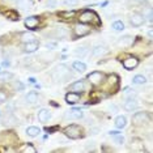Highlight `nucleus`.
Instances as JSON below:
<instances>
[{"label":"nucleus","instance_id":"obj_27","mask_svg":"<svg viewBox=\"0 0 153 153\" xmlns=\"http://www.w3.org/2000/svg\"><path fill=\"white\" fill-rule=\"evenodd\" d=\"M113 29L117 30V32H120V30L124 29V24L122 21H114L113 22Z\"/></svg>","mask_w":153,"mask_h":153},{"label":"nucleus","instance_id":"obj_14","mask_svg":"<svg viewBox=\"0 0 153 153\" xmlns=\"http://www.w3.org/2000/svg\"><path fill=\"white\" fill-rule=\"evenodd\" d=\"M65 101H67L68 103H77L80 101V94L79 93H68L67 96H65Z\"/></svg>","mask_w":153,"mask_h":153},{"label":"nucleus","instance_id":"obj_21","mask_svg":"<svg viewBox=\"0 0 153 153\" xmlns=\"http://www.w3.org/2000/svg\"><path fill=\"white\" fill-rule=\"evenodd\" d=\"M26 134H27V136H30V137H36L38 136V135L41 134V130L38 127H27L26 128Z\"/></svg>","mask_w":153,"mask_h":153},{"label":"nucleus","instance_id":"obj_24","mask_svg":"<svg viewBox=\"0 0 153 153\" xmlns=\"http://www.w3.org/2000/svg\"><path fill=\"white\" fill-rule=\"evenodd\" d=\"M132 81H134V84H136V85H141V84H145L147 79H145L143 75H137V76H135Z\"/></svg>","mask_w":153,"mask_h":153},{"label":"nucleus","instance_id":"obj_41","mask_svg":"<svg viewBox=\"0 0 153 153\" xmlns=\"http://www.w3.org/2000/svg\"><path fill=\"white\" fill-rule=\"evenodd\" d=\"M29 81L32 82V84H34V82H36V80H34V79H29Z\"/></svg>","mask_w":153,"mask_h":153},{"label":"nucleus","instance_id":"obj_10","mask_svg":"<svg viewBox=\"0 0 153 153\" xmlns=\"http://www.w3.org/2000/svg\"><path fill=\"white\" fill-rule=\"evenodd\" d=\"M38 24H39V20H38V17H36V16L27 17V19L25 20V26L29 27V29H34V27H37Z\"/></svg>","mask_w":153,"mask_h":153},{"label":"nucleus","instance_id":"obj_11","mask_svg":"<svg viewBox=\"0 0 153 153\" xmlns=\"http://www.w3.org/2000/svg\"><path fill=\"white\" fill-rule=\"evenodd\" d=\"M107 53L106 46H102V45H98L92 50V56H102Z\"/></svg>","mask_w":153,"mask_h":153},{"label":"nucleus","instance_id":"obj_39","mask_svg":"<svg viewBox=\"0 0 153 153\" xmlns=\"http://www.w3.org/2000/svg\"><path fill=\"white\" fill-rule=\"evenodd\" d=\"M56 47V43H46V48L51 50V48H55Z\"/></svg>","mask_w":153,"mask_h":153},{"label":"nucleus","instance_id":"obj_25","mask_svg":"<svg viewBox=\"0 0 153 153\" xmlns=\"http://www.w3.org/2000/svg\"><path fill=\"white\" fill-rule=\"evenodd\" d=\"M12 77H13V75L11 72H8V71L0 72V80H1V81H8V80H11Z\"/></svg>","mask_w":153,"mask_h":153},{"label":"nucleus","instance_id":"obj_17","mask_svg":"<svg viewBox=\"0 0 153 153\" xmlns=\"http://www.w3.org/2000/svg\"><path fill=\"white\" fill-rule=\"evenodd\" d=\"M137 107V102L135 101L134 98H131V100H127L126 101V103H124V109H126L127 111H134L135 109Z\"/></svg>","mask_w":153,"mask_h":153},{"label":"nucleus","instance_id":"obj_37","mask_svg":"<svg viewBox=\"0 0 153 153\" xmlns=\"http://www.w3.org/2000/svg\"><path fill=\"white\" fill-rule=\"evenodd\" d=\"M15 88L16 89H20V90H22L24 89V85L21 84V82L20 81H17V82H15Z\"/></svg>","mask_w":153,"mask_h":153},{"label":"nucleus","instance_id":"obj_8","mask_svg":"<svg viewBox=\"0 0 153 153\" xmlns=\"http://www.w3.org/2000/svg\"><path fill=\"white\" fill-rule=\"evenodd\" d=\"M132 43H134V38L131 36L120 37L119 41H118V46H120V47H130Z\"/></svg>","mask_w":153,"mask_h":153},{"label":"nucleus","instance_id":"obj_26","mask_svg":"<svg viewBox=\"0 0 153 153\" xmlns=\"http://www.w3.org/2000/svg\"><path fill=\"white\" fill-rule=\"evenodd\" d=\"M74 68L76 69V71H79V72H84L86 69V65L84 63H81V62H75V63H74Z\"/></svg>","mask_w":153,"mask_h":153},{"label":"nucleus","instance_id":"obj_4","mask_svg":"<svg viewBox=\"0 0 153 153\" xmlns=\"http://www.w3.org/2000/svg\"><path fill=\"white\" fill-rule=\"evenodd\" d=\"M80 21H81L82 24L92 22V21L98 22V21H97V16L93 12H90V11H86L84 13H81V16H80Z\"/></svg>","mask_w":153,"mask_h":153},{"label":"nucleus","instance_id":"obj_3","mask_svg":"<svg viewBox=\"0 0 153 153\" xmlns=\"http://www.w3.org/2000/svg\"><path fill=\"white\" fill-rule=\"evenodd\" d=\"M132 120H134L135 124H137V126H140V124H144L147 123L149 120V115L147 113H136L132 118Z\"/></svg>","mask_w":153,"mask_h":153},{"label":"nucleus","instance_id":"obj_32","mask_svg":"<svg viewBox=\"0 0 153 153\" xmlns=\"http://www.w3.org/2000/svg\"><path fill=\"white\" fill-rule=\"evenodd\" d=\"M64 4L65 5H77L79 0H64Z\"/></svg>","mask_w":153,"mask_h":153},{"label":"nucleus","instance_id":"obj_19","mask_svg":"<svg viewBox=\"0 0 153 153\" xmlns=\"http://www.w3.org/2000/svg\"><path fill=\"white\" fill-rule=\"evenodd\" d=\"M24 50H25L26 53H34L36 50H38V43L36 42V41H33V42H27V43H25Z\"/></svg>","mask_w":153,"mask_h":153},{"label":"nucleus","instance_id":"obj_9","mask_svg":"<svg viewBox=\"0 0 153 153\" xmlns=\"http://www.w3.org/2000/svg\"><path fill=\"white\" fill-rule=\"evenodd\" d=\"M139 64V60L136 58H127L126 60H123V67L126 69H134Z\"/></svg>","mask_w":153,"mask_h":153},{"label":"nucleus","instance_id":"obj_13","mask_svg":"<svg viewBox=\"0 0 153 153\" xmlns=\"http://www.w3.org/2000/svg\"><path fill=\"white\" fill-rule=\"evenodd\" d=\"M67 118H71V119H81L82 117H84V113H82L81 110H77V109H74L71 111H68L67 115H65Z\"/></svg>","mask_w":153,"mask_h":153},{"label":"nucleus","instance_id":"obj_15","mask_svg":"<svg viewBox=\"0 0 153 153\" xmlns=\"http://www.w3.org/2000/svg\"><path fill=\"white\" fill-rule=\"evenodd\" d=\"M16 3L22 9H30L33 5V0H16Z\"/></svg>","mask_w":153,"mask_h":153},{"label":"nucleus","instance_id":"obj_31","mask_svg":"<svg viewBox=\"0 0 153 153\" xmlns=\"http://www.w3.org/2000/svg\"><path fill=\"white\" fill-rule=\"evenodd\" d=\"M58 4L56 0H48V1L46 3V7H48V8H55Z\"/></svg>","mask_w":153,"mask_h":153},{"label":"nucleus","instance_id":"obj_16","mask_svg":"<svg viewBox=\"0 0 153 153\" xmlns=\"http://www.w3.org/2000/svg\"><path fill=\"white\" fill-rule=\"evenodd\" d=\"M84 88H85V84L82 80L75 81L74 84L71 85V90H74V92H81V90H84Z\"/></svg>","mask_w":153,"mask_h":153},{"label":"nucleus","instance_id":"obj_12","mask_svg":"<svg viewBox=\"0 0 153 153\" xmlns=\"http://www.w3.org/2000/svg\"><path fill=\"white\" fill-rule=\"evenodd\" d=\"M51 118V114L50 111H48L47 109H42L39 110V113H38V120L42 122V123H46V122Z\"/></svg>","mask_w":153,"mask_h":153},{"label":"nucleus","instance_id":"obj_29","mask_svg":"<svg viewBox=\"0 0 153 153\" xmlns=\"http://www.w3.org/2000/svg\"><path fill=\"white\" fill-rule=\"evenodd\" d=\"M60 16L62 17H65V19H71V17L75 16V12L74 11H71V12H62Z\"/></svg>","mask_w":153,"mask_h":153},{"label":"nucleus","instance_id":"obj_18","mask_svg":"<svg viewBox=\"0 0 153 153\" xmlns=\"http://www.w3.org/2000/svg\"><path fill=\"white\" fill-rule=\"evenodd\" d=\"M115 126L118 128H124L127 126V118L124 117V115H119V117H117V119H115Z\"/></svg>","mask_w":153,"mask_h":153},{"label":"nucleus","instance_id":"obj_34","mask_svg":"<svg viewBox=\"0 0 153 153\" xmlns=\"http://www.w3.org/2000/svg\"><path fill=\"white\" fill-rule=\"evenodd\" d=\"M109 81H110V84H117L118 77L115 75H111V76H109Z\"/></svg>","mask_w":153,"mask_h":153},{"label":"nucleus","instance_id":"obj_20","mask_svg":"<svg viewBox=\"0 0 153 153\" xmlns=\"http://www.w3.org/2000/svg\"><path fill=\"white\" fill-rule=\"evenodd\" d=\"M25 101L27 103H36L38 101V94L36 92H29L25 96Z\"/></svg>","mask_w":153,"mask_h":153},{"label":"nucleus","instance_id":"obj_2","mask_svg":"<svg viewBox=\"0 0 153 153\" xmlns=\"http://www.w3.org/2000/svg\"><path fill=\"white\" fill-rule=\"evenodd\" d=\"M64 134L71 139H79L80 136H81V128H80L79 126H76V124H72V126H68L67 128H65Z\"/></svg>","mask_w":153,"mask_h":153},{"label":"nucleus","instance_id":"obj_40","mask_svg":"<svg viewBox=\"0 0 153 153\" xmlns=\"http://www.w3.org/2000/svg\"><path fill=\"white\" fill-rule=\"evenodd\" d=\"M109 134L111 135V136H114V135H118V134H120V132H118V131H110Z\"/></svg>","mask_w":153,"mask_h":153},{"label":"nucleus","instance_id":"obj_7","mask_svg":"<svg viewBox=\"0 0 153 153\" xmlns=\"http://www.w3.org/2000/svg\"><path fill=\"white\" fill-rule=\"evenodd\" d=\"M89 33V27L84 25V24H77L75 26V34L77 37H82V36H86Z\"/></svg>","mask_w":153,"mask_h":153},{"label":"nucleus","instance_id":"obj_6","mask_svg":"<svg viewBox=\"0 0 153 153\" xmlns=\"http://www.w3.org/2000/svg\"><path fill=\"white\" fill-rule=\"evenodd\" d=\"M102 79H103V76L101 72H92L90 75H88V80L90 81V84H93V85H98L101 81H102Z\"/></svg>","mask_w":153,"mask_h":153},{"label":"nucleus","instance_id":"obj_33","mask_svg":"<svg viewBox=\"0 0 153 153\" xmlns=\"http://www.w3.org/2000/svg\"><path fill=\"white\" fill-rule=\"evenodd\" d=\"M65 34H67V32H65L64 27H58V36L59 37H65Z\"/></svg>","mask_w":153,"mask_h":153},{"label":"nucleus","instance_id":"obj_38","mask_svg":"<svg viewBox=\"0 0 153 153\" xmlns=\"http://www.w3.org/2000/svg\"><path fill=\"white\" fill-rule=\"evenodd\" d=\"M109 110L111 111V113H117V111H118V107H117L115 105H110V106H109Z\"/></svg>","mask_w":153,"mask_h":153},{"label":"nucleus","instance_id":"obj_23","mask_svg":"<svg viewBox=\"0 0 153 153\" xmlns=\"http://www.w3.org/2000/svg\"><path fill=\"white\" fill-rule=\"evenodd\" d=\"M36 39V37H34V34H32V33H22L21 34V41L22 42H25V43H27V42H33V41Z\"/></svg>","mask_w":153,"mask_h":153},{"label":"nucleus","instance_id":"obj_30","mask_svg":"<svg viewBox=\"0 0 153 153\" xmlns=\"http://www.w3.org/2000/svg\"><path fill=\"white\" fill-rule=\"evenodd\" d=\"M22 152H24V153H36V148L32 147V145H27L26 148L22 149Z\"/></svg>","mask_w":153,"mask_h":153},{"label":"nucleus","instance_id":"obj_22","mask_svg":"<svg viewBox=\"0 0 153 153\" xmlns=\"http://www.w3.org/2000/svg\"><path fill=\"white\" fill-rule=\"evenodd\" d=\"M86 54H88V47L86 46H79L75 50V55L79 56V58H84Z\"/></svg>","mask_w":153,"mask_h":153},{"label":"nucleus","instance_id":"obj_1","mask_svg":"<svg viewBox=\"0 0 153 153\" xmlns=\"http://www.w3.org/2000/svg\"><path fill=\"white\" fill-rule=\"evenodd\" d=\"M54 79L56 80V81H60V80H64L65 77H68L69 76V68L67 67L65 64H60L59 67H56V69L54 71Z\"/></svg>","mask_w":153,"mask_h":153},{"label":"nucleus","instance_id":"obj_28","mask_svg":"<svg viewBox=\"0 0 153 153\" xmlns=\"http://www.w3.org/2000/svg\"><path fill=\"white\" fill-rule=\"evenodd\" d=\"M114 141L118 143V144H123L124 143V137L123 136H120V134H118V135H114Z\"/></svg>","mask_w":153,"mask_h":153},{"label":"nucleus","instance_id":"obj_36","mask_svg":"<svg viewBox=\"0 0 153 153\" xmlns=\"http://www.w3.org/2000/svg\"><path fill=\"white\" fill-rule=\"evenodd\" d=\"M131 4H144L145 0H130Z\"/></svg>","mask_w":153,"mask_h":153},{"label":"nucleus","instance_id":"obj_5","mask_svg":"<svg viewBox=\"0 0 153 153\" xmlns=\"http://www.w3.org/2000/svg\"><path fill=\"white\" fill-rule=\"evenodd\" d=\"M130 21H131V25L132 26H141L143 24H144L145 21V19H144V16L140 15V13H134V15L131 16V19H130Z\"/></svg>","mask_w":153,"mask_h":153},{"label":"nucleus","instance_id":"obj_35","mask_svg":"<svg viewBox=\"0 0 153 153\" xmlns=\"http://www.w3.org/2000/svg\"><path fill=\"white\" fill-rule=\"evenodd\" d=\"M7 101V94L4 92H0V103H4Z\"/></svg>","mask_w":153,"mask_h":153}]
</instances>
